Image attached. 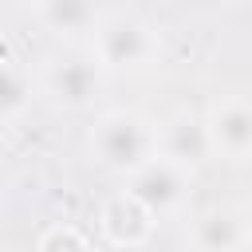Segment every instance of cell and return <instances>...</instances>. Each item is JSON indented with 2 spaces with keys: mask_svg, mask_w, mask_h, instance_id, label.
Returning a JSON list of instances; mask_svg holds the SVG:
<instances>
[{
  "mask_svg": "<svg viewBox=\"0 0 252 252\" xmlns=\"http://www.w3.org/2000/svg\"><path fill=\"white\" fill-rule=\"evenodd\" d=\"M158 154V126L138 110H106L91 130V158L110 173H134Z\"/></svg>",
  "mask_w": 252,
  "mask_h": 252,
  "instance_id": "1",
  "label": "cell"
},
{
  "mask_svg": "<svg viewBox=\"0 0 252 252\" xmlns=\"http://www.w3.org/2000/svg\"><path fill=\"white\" fill-rule=\"evenodd\" d=\"M91 51L106 71H150L161 59V39L146 20L130 12H110L94 20Z\"/></svg>",
  "mask_w": 252,
  "mask_h": 252,
  "instance_id": "2",
  "label": "cell"
},
{
  "mask_svg": "<svg viewBox=\"0 0 252 252\" xmlns=\"http://www.w3.org/2000/svg\"><path fill=\"white\" fill-rule=\"evenodd\" d=\"M102 75H106V67L94 59V51H59L43 63L39 87L55 106L87 110V106H94V98L102 91Z\"/></svg>",
  "mask_w": 252,
  "mask_h": 252,
  "instance_id": "3",
  "label": "cell"
},
{
  "mask_svg": "<svg viewBox=\"0 0 252 252\" xmlns=\"http://www.w3.org/2000/svg\"><path fill=\"white\" fill-rule=\"evenodd\" d=\"M126 193L134 201H142L154 217H169L189 197V169L169 161V158H161V154H154L134 173H126Z\"/></svg>",
  "mask_w": 252,
  "mask_h": 252,
  "instance_id": "4",
  "label": "cell"
},
{
  "mask_svg": "<svg viewBox=\"0 0 252 252\" xmlns=\"http://www.w3.org/2000/svg\"><path fill=\"white\" fill-rule=\"evenodd\" d=\"M158 154L169 158V161H177V165H185L189 173L201 169V165L213 158L209 122H205L201 114H189V110L165 118V122L158 126Z\"/></svg>",
  "mask_w": 252,
  "mask_h": 252,
  "instance_id": "5",
  "label": "cell"
},
{
  "mask_svg": "<svg viewBox=\"0 0 252 252\" xmlns=\"http://www.w3.org/2000/svg\"><path fill=\"white\" fill-rule=\"evenodd\" d=\"M209 122V138H213V154H224L232 161L252 158V98H220L209 106L205 114Z\"/></svg>",
  "mask_w": 252,
  "mask_h": 252,
  "instance_id": "6",
  "label": "cell"
},
{
  "mask_svg": "<svg viewBox=\"0 0 252 252\" xmlns=\"http://www.w3.org/2000/svg\"><path fill=\"white\" fill-rule=\"evenodd\" d=\"M185 244L197 252H232V248L252 244V224L244 209H209L189 220Z\"/></svg>",
  "mask_w": 252,
  "mask_h": 252,
  "instance_id": "7",
  "label": "cell"
},
{
  "mask_svg": "<svg viewBox=\"0 0 252 252\" xmlns=\"http://www.w3.org/2000/svg\"><path fill=\"white\" fill-rule=\"evenodd\" d=\"M154 220L158 217L142 201H134L126 189L102 205V236L110 244H118V248H142L150 240V232H154Z\"/></svg>",
  "mask_w": 252,
  "mask_h": 252,
  "instance_id": "8",
  "label": "cell"
},
{
  "mask_svg": "<svg viewBox=\"0 0 252 252\" xmlns=\"http://www.w3.org/2000/svg\"><path fill=\"white\" fill-rule=\"evenodd\" d=\"M35 16L43 20L47 32L55 35H83L94 28L98 12H94V0H39Z\"/></svg>",
  "mask_w": 252,
  "mask_h": 252,
  "instance_id": "9",
  "label": "cell"
},
{
  "mask_svg": "<svg viewBox=\"0 0 252 252\" xmlns=\"http://www.w3.org/2000/svg\"><path fill=\"white\" fill-rule=\"evenodd\" d=\"M32 102V79L20 63L0 59V122H16Z\"/></svg>",
  "mask_w": 252,
  "mask_h": 252,
  "instance_id": "10",
  "label": "cell"
},
{
  "mask_svg": "<svg viewBox=\"0 0 252 252\" xmlns=\"http://www.w3.org/2000/svg\"><path fill=\"white\" fill-rule=\"evenodd\" d=\"M87 244H91V236L79 232V228H71V224H51L35 240V248H43V252H55V248H87Z\"/></svg>",
  "mask_w": 252,
  "mask_h": 252,
  "instance_id": "11",
  "label": "cell"
},
{
  "mask_svg": "<svg viewBox=\"0 0 252 252\" xmlns=\"http://www.w3.org/2000/svg\"><path fill=\"white\" fill-rule=\"evenodd\" d=\"M4 4H12V8H32V12L39 8V0H4Z\"/></svg>",
  "mask_w": 252,
  "mask_h": 252,
  "instance_id": "12",
  "label": "cell"
},
{
  "mask_svg": "<svg viewBox=\"0 0 252 252\" xmlns=\"http://www.w3.org/2000/svg\"><path fill=\"white\" fill-rule=\"evenodd\" d=\"M244 217H248V224H252V201H248V205H244Z\"/></svg>",
  "mask_w": 252,
  "mask_h": 252,
  "instance_id": "13",
  "label": "cell"
}]
</instances>
